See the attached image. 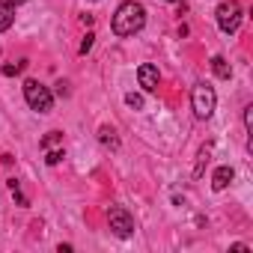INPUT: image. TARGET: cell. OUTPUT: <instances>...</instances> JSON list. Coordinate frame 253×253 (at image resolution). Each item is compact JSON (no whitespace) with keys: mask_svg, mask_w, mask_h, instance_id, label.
Here are the masks:
<instances>
[{"mask_svg":"<svg viewBox=\"0 0 253 253\" xmlns=\"http://www.w3.org/2000/svg\"><path fill=\"white\" fill-rule=\"evenodd\" d=\"M143 24H146V9L137 3V0H125V3L116 9L113 21H110L116 36H134V33L143 30Z\"/></svg>","mask_w":253,"mask_h":253,"instance_id":"obj_1","label":"cell"},{"mask_svg":"<svg viewBox=\"0 0 253 253\" xmlns=\"http://www.w3.org/2000/svg\"><path fill=\"white\" fill-rule=\"evenodd\" d=\"M24 98H27V104H30L36 113H51V107H54L51 89L42 86L39 81H24Z\"/></svg>","mask_w":253,"mask_h":253,"instance_id":"obj_2","label":"cell"},{"mask_svg":"<svg viewBox=\"0 0 253 253\" xmlns=\"http://www.w3.org/2000/svg\"><path fill=\"white\" fill-rule=\"evenodd\" d=\"M214 104H217V95L209 84H197L194 92H191V107L197 113V119H209L214 113Z\"/></svg>","mask_w":253,"mask_h":253,"instance_id":"obj_3","label":"cell"},{"mask_svg":"<svg viewBox=\"0 0 253 253\" xmlns=\"http://www.w3.org/2000/svg\"><path fill=\"white\" fill-rule=\"evenodd\" d=\"M241 24V6H238V0H223V3L217 6V27L232 36Z\"/></svg>","mask_w":253,"mask_h":253,"instance_id":"obj_4","label":"cell"},{"mask_svg":"<svg viewBox=\"0 0 253 253\" xmlns=\"http://www.w3.org/2000/svg\"><path fill=\"white\" fill-rule=\"evenodd\" d=\"M107 223H110L113 235H119V238H131V235H134V217L125 211L122 206H113V209L107 211Z\"/></svg>","mask_w":253,"mask_h":253,"instance_id":"obj_5","label":"cell"},{"mask_svg":"<svg viewBox=\"0 0 253 253\" xmlns=\"http://www.w3.org/2000/svg\"><path fill=\"white\" fill-rule=\"evenodd\" d=\"M137 81H140V86H143L146 92H155V89H158L161 75H158V69H155L152 63H143V66L137 69Z\"/></svg>","mask_w":253,"mask_h":253,"instance_id":"obj_6","label":"cell"},{"mask_svg":"<svg viewBox=\"0 0 253 253\" xmlns=\"http://www.w3.org/2000/svg\"><path fill=\"white\" fill-rule=\"evenodd\" d=\"M15 21V0H0V33L9 30Z\"/></svg>","mask_w":253,"mask_h":253,"instance_id":"obj_7","label":"cell"},{"mask_svg":"<svg viewBox=\"0 0 253 253\" xmlns=\"http://www.w3.org/2000/svg\"><path fill=\"white\" fill-rule=\"evenodd\" d=\"M232 179H235V170H232V167H217L214 176H211V188H214V191H223Z\"/></svg>","mask_w":253,"mask_h":253,"instance_id":"obj_8","label":"cell"},{"mask_svg":"<svg viewBox=\"0 0 253 253\" xmlns=\"http://www.w3.org/2000/svg\"><path fill=\"white\" fill-rule=\"evenodd\" d=\"M211 72H214L220 81H229V78H232V69H229V63H226L223 57H211Z\"/></svg>","mask_w":253,"mask_h":253,"instance_id":"obj_9","label":"cell"},{"mask_svg":"<svg viewBox=\"0 0 253 253\" xmlns=\"http://www.w3.org/2000/svg\"><path fill=\"white\" fill-rule=\"evenodd\" d=\"M42 149H45V152L63 149V134H60V131H48V137H42Z\"/></svg>","mask_w":253,"mask_h":253,"instance_id":"obj_10","label":"cell"},{"mask_svg":"<svg viewBox=\"0 0 253 253\" xmlns=\"http://www.w3.org/2000/svg\"><path fill=\"white\" fill-rule=\"evenodd\" d=\"M98 134H101V143H104V146H110V149H116V146H119L116 131H113V128H107V125H104V128H101Z\"/></svg>","mask_w":253,"mask_h":253,"instance_id":"obj_11","label":"cell"},{"mask_svg":"<svg viewBox=\"0 0 253 253\" xmlns=\"http://www.w3.org/2000/svg\"><path fill=\"white\" fill-rule=\"evenodd\" d=\"M209 155H211V146H203L200 155H197V170H194V176H203V167L209 164Z\"/></svg>","mask_w":253,"mask_h":253,"instance_id":"obj_12","label":"cell"},{"mask_svg":"<svg viewBox=\"0 0 253 253\" xmlns=\"http://www.w3.org/2000/svg\"><path fill=\"white\" fill-rule=\"evenodd\" d=\"M24 69H27V63H24V60H21V63H6V66H3V75H6V78H12V75H21Z\"/></svg>","mask_w":253,"mask_h":253,"instance_id":"obj_13","label":"cell"},{"mask_svg":"<svg viewBox=\"0 0 253 253\" xmlns=\"http://www.w3.org/2000/svg\"><path fill=\"white\" fill-rule=\"evenodd\" d=\"M63 158H66V152H63V149H54V152H45V161H48L51 167H54V164H60Z\"/></svg>","mask_w":253,"mask_h":253,"instance_id":"obj_14","label":"cell"},{"mask_svg":"<svg viewBox=\"0 0 253 253\" xmlns=\"http://www.w3.org/2000/svg\"><path fill=\"white\" fill-rule=\"evenodd\" d=\"M125 104H128V107H134V110H143V98H140V95H134V92H128V95H125Z\"/></svg>","mask_w":253,"mask_h":253,"instance_id":"obj_15","label":"cell"},{"mask_svg":"<svg viewBox=\"0 0 253 253\" xmlns=\"http://www.w3.org/2000/svg\"><path fill=\"white\" fill-rule=\"evenodd\" d=\"M92 42H95V33H86V39L81 42V54H86V51L92 48Z\"/></svg>","mask_w":253,"mask_h":253,"instance_id":"obj_16","label":"cell"},{"mask_svg":"<svg viewBox=\"0 0 253 253\" xmlns=\"http://www.w3.org/2000/svg\"><path fill=\"white\" fill-rule=\"evenodd\" d=\"M167 3H185V0H167Z\"/></svg>","mask_w":253,"mask_h":253,"instance_id":"obj_17","label":"cell"},{"mask_svg":"<svg viewBox=\"0 0 253 253\" xmlns=\"http://www.w3.org/2000/svg\"><path fill=\"white\" fill-rule=\"evenodd\" d=\"M18 3H24V0H15V6H18Z\"/></svg>","mask_w":253,"mask_h":253,"instance_id":"obj_18","label":"cell"}]
</instances>
